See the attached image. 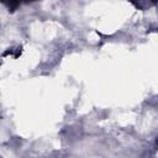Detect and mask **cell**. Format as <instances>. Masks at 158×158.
Listing matches in <instances>:
<instances>
[{
    "label": "cell",
    "mask_w": 158,
    "mask_h": 158,
    "mask_svg": "<svg viewBox=\"0 0 158 158\" xmlns=\"http://www.w3.org/2000/svg\"><path fill=\"white\" fill-rule=\"evenodd\" d=\"M27 1H33V0H27Z\"/></svg>",
    "instance_id": "6da1fadb"
}]
</instances>
